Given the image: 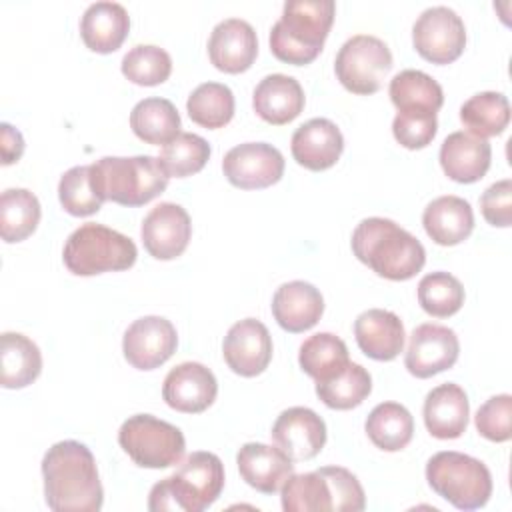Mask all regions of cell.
<instances>
[{
    "mask_svg": "<svg viewBox=\"0 0 512 512\" xmlns=\"http://www.w3.org/2000/svg\"><path fill=\"white\" fill-rule=\"evenodd\" d=\"M44 498L56 512H96L104 490L90 448L76 440H62L42 458Z\"/></svg>",
    "mask_w": 512,
    "mask_h": 512,
    "instance_id": "6da1fadb",
    "label": "cell"
},
{
    "mask_svg": "<svg viewBox=\"0 0 512 512\" xmlns=\"http://www.w3.org/2000/svg\"><path fill=\"white\" fill-rule=\"evenodd\" d=\"M350 244L362 264L394 282L414 278L426 262L422 242L390 218H364L354 228Z\"/></svg>",
    "mask_w": 512,
    "mask_h": 512,
    "instance_id": "7a4b0ae2",
    "label": "cell"
},
{
    "mask_svg": "<svg viewBox=\"0 0 512 512\" xmlns=\"http://www.w3.org/2000/svg\"><path fill=\"white\" fill-rule=\"evenodd\" d=\"M334 14L332 0H288L270 30L272 54L286 64H310L322 52Z\"/></svg>",
    "mask_w": 512,
    "mask_h": 512,
    "instance_id": "3957f363",
    "label": "cell"
},
{
    "mask_svg": "<svg viewBox=\"0 0 512 512\" xmlns=\"http://www.w3.org/2000/svg\"><path fill=\"white\" fill-rule=\"evenodd\" d=\"M224 488V464L212 452H192L180 468L156 482L148 496V510L202 512L212 506Z\"/></svg>",
    "mask_w": 512,
    "mask_h": 512,
    "instance_id": "277c9868",
    "label": "cell"
},
{
    "mask_svg": "<svg viewBox=\"0 0 512 512\" xmlns=\"http://www.w3.org/2000/svg\"><path fill=\"white\" fill-rule=\"evenodd\" d=\"M94 190L102 200L120 206H142L160 196L168 186V174L154 156H104L90 164Z\"/></svg>",
    "mask_w": 512,
    "mask_h": 512,
    "instance_id": "5b68a950",
    "label": "cell"
},
{
    "mask_svg": "<svg viewBox=\"0 0 512 512\" xmlns=\"http://www.w3.org/2000/svg\"><path fill=\"white\" fill-rule=\"evenodd\" d=\"M136 256L138 250L132 238L96 222L76 228L62 250L64 266L76 276L128 270L134 266Z\"/></svg>",
    "mask_w": 512,
    "mask_h": 512,
    "instance_id": "8992f818",
    "label": "cell"
},
{
    "mask_svg": "<svg viewBox=\"0 0 512 512\" xmlns=\"http://www.w3.org/2000/svg\"><path fill=\"white\" fill-rule=\"evenodd\" d=\"M428 486L458 510L482 508L492 496V474L484 462L462 452H436L426 464Z\"/></svg>",
    "mask_w": 512,
    "mask_h": 512,
    "instance_id": "52a82bcc",
    "label": "cell"
},
{
    "mask_svg": "<svg viewBox=\"0 0 512 512\" xmlns=\"http://www.w3.org/2000/svg\"><path fill=\"white\" fill-rule=\"evenodd\" d=\"M120 448L142 468H168L182 460L186 440L178 426L152 414H134L118 430Z\"/></svg>",
    "mask_w": 512,
    "mask_h": 512,
    "instance_id": "ba28073f",
    "label": "cell"
},
{
    "mask_svg": "<svg viewBox=\"0 0 512 512\" xmlns=\"http://www.w3.org/2000/svg\"><path fill=\"white\" fill-rule=\"evenodd\" d=\"M392 68V52L384 40L372 34L348 38L334 60V72L340 84L352 94H374Z\"/></svg>",
    "mask_w": 512,
    "mask_h": 512,
    "instance_id": "9c48e42d",
    "label": "cell"
},
{
    "mask_svg": "<svg viewBox=\"0 0 512 512\" xmlns=\"http://www.w3.org/2000/svg\"><path fill=\"white\" fill-rule=\"evenodd\" d=\"M416 52L432 64H450L460 58L466 46L462 18L448 6L426 8L412 26Z\"/></svg>",
    "mask_w": 512,
    "mask_h": 512,
    "instance_id": "30bf717a",
    "label": "cell"
},
{
    "mask_svg": "<svg viewBox=\"0 0 512 512\" xmlns=\"http://www.w3.org/2000/svg\"><path fill=\"white\" fill-rule=\"evenodd\" d=\"M222 170L232 186L242 190H260L282 178L284 156L268 142H244L226 152Z\"/></svg>",
    "mask_w": 512,
    "mask_h": 512,
    "instance_id": "8fae6325",
    "label": "cell"
},
{
    "mask_svg": "<svg viewBox=\"0 0 512 512\" xmlns=\"http://www.w3.org/2000/svg\"><path fill=\"white\" fill-rule=\"evenodd\" d=\"M178 346L174 324L164 316H142L134 320L122 338V352L136 370H154L162 366Z\"/></svg>",
    "mask_w": 512,
    "mask_h": 512,
    "instance_id": "7c38bea8",
    "label": "cell"
},
{
    "mask_svg": "<svg viewBox=\"0 0 512 512\" xmlns=\"http://www.w3.org/2000/svg\"><path fill=\"white\" fill-rule=\"evenodd\" d=\"M460 354V342L452 328L442 324H420L412 330L404 356L406 370L416 378H430L452 368Z\"/></svg>",
    "mask_w": 512,
    "mask_h": 512,
    "instance_id": "4fadbf2b",
    "label": "cell"
},
{
    "mask_svg": "<svg viewBox=\"0 0 512 512\" xmlns=\"http://www.w3.org/2000/svg\"><path fill=\"white\" fill-rule=\"evenodd\" d=\"M140 236L150 256L156 260H174L190 242L192 222L180 204L160 202L142 220Z\"/></svg>",
    "mask_w": 512,
    "mask_h": 512,
    "instance_id": "5bb4252c",
    "label": "cell"
},
{
    "mask_svg": "<svg viewBox=\"0 0 512 512\" xmlns=\"http://www.w3.org/2000/svg\"><path fill=\"white\" fill-rule=\"evenodd\" d=\"M222 354L234 374L252 378L262 374L272 360V338L256 318H244L230 326L224 336Z\"/></svg>",
    "mask_w": 512,
    "mask_h": 512,
    "instance_id": "9a60e30c",
    "label": "cell"
},
{
    "mask_svg": "<svg viewBox=\"0 0 512 512\" xmlns=\"http://www.w3.org/2000/svg\"><path fill=\"white\" fill-rule=\"evenodd\" d=\"M270 434L274 444L292 462H304L318 456L326 444L324 420L306 406H292L280 412Z\"/></svg>",
    "mask_w": 512,
    "mask_h": 512,
    "instance_id": "2e32d148",
    "label": "cell"
},
{
    "mask_svg": "<svg viewBox=\"0 0 512 512\" xmlns=\"http://www.w3.org/2000/svg\"><path fill=\"white\" fill-rule=\"evenodd\" d=\"M218 394V382L210 368L200 362H182L174 366L162 384L164 402L184 414H200Z\"/></svg>",
    "mask_w": 512,
    "mask_h": 512,
    "instance_id": "e0dca14e",
    "label": "cell"
},
{
    "mask_svg": "<svg viewBox=\"0 0 512 512\" xmlns=\"http://www.w3.org/2000/svg\"><path fill=\"white\" fill-rule=\"evenodd\" d=\"M258 54V38L250 22L226 18L218 22L208 40L210 62L226 74H240L252 66Z\"/></svg>",
    "mask_w": 512,
    "mask_h": 512,
    "instance_id": "ac0fdd59",
    "label": "cell"
},
{
    "mask_svg": "<svg viewBox=\"0 0 512 512\" xmlns=\"http://www.w3.org/2000/svg\"><path fill=\"white\" fill-rule=\"evenodd\" d=\"M290 150L300 166L312 172L328 170L344 150V136L332 120L312 118L294 130Z\"/></svg>",
    "mask_w": 512,
    "mask_h": 512,
    "instance_id": "d6986e66",
    "label": "cell"
},
{
    "mask_svg": "<svg viewBox=\"0 0 512 512\" xmlns=\"http://www.w3.org/2000/svg\"><path fill=\"white\" fill-rule=\"evenodd\" d=\"M242 480L262 494L282 490L284 482L294 474L292 460L278 448L262 442H248L236 454Z\"/></svg>",
    "mask_w": 512,
    "mask_h": 512,
    "instance_id": "ffe728a7",
    "label": "cell"
},
{
    "mask_svg": "<svg viewBox=\"0 0 512 512\" xmlns=\"http://www.w3.org/2000/svg\"><path fill=\"white\" fill-rule=\"evenodd\" d=\"M324 312V298L320 290L304 280L284 282L276 288L272 298V314L280 328L298 334L316 326Z\"/></svg>",
    "mask_w": 512,
    "mask_h": 512,
    "instance_id": "44dd1931",
    "label": "cell"
},
{
    "mask_svg": "<svg viewBox=\"0 0 512 512\" xmlns=\"http://www.w3.org/2000/svg\"><path fill=\"white\" fill-rule=\"evenodd\" d=\"M492 148L488 140L470 132H452L440 146V166L444 174L460 184H472L484 178L490 168Z\"/></svg>",
    "mask_w": 512,
    "mask_h": 512,
    "instance_id": "7402d4cb",
    "label": "cell"
},
{
    "mask_svg": "<svg viewBox=\"0 0 512 512\" xmlns=\"http://www.w3.org/2000/svg\"><path fill=\"white\" fill-rule=\"evenodd\" d=\"M424 424L426 430L440 440H454L466 432L470 404L466 392L454 384L446 382L432 388L424 398Z\"/></svg>",
    "mask_w": 512,
    "mask_h": 512,
    "instance_id": "603a6c76",
    "label": "cell"
},
{
    "mask_svg": "<svg viewBox=\"0 0 512 512\" xmlns=\"http://www.w3.org/2000/svg\"><path fill=\"white\" fill-rule=\"evenodd\" d=\"M354 336L358 348L372 360L390 362L404 348V324L402 320L384 308L364 310L354 320Z\"/></svg>",
    "mask_w": 512,
    "mask_h": 512,
    "instance_id": "cb8c5ba5",
    "label": "cell"
},
{
    "mask_svg": "<svg viewBox=\"0 0 512 512\" xmlns=\"http://www.w3.org/2000/svg\"><path fill=\"white\" fill-rule=\"evenodd\" d=\"M304 90L300 82L286 74L264 76L252 94L254 112L268 124L282 126L292 122L304 110Z\"/></svg>",
    "mask_w": 512,
    "mask_h": 512,
    "instance_id": "d4e9b609",
    "label": "cell"
},
{
    "mask_svg": "<svg viewBox=\"0 0 512 512\" xmlns=\"http://www.w3.org/2000/svg\"><path fill=\"white\" fill-rule=\"evenodd\" d=\"M130 30V16L118 2H94L80 20V36L92 52L110 54L122 46Z\"/></svg>",
    "mask_w": 512,
    "mask_h": 512,
    "instance_id": "484cf974",
    "label": "cell"
},
{
    "mask_svg": "<svg viewBox=\"0 0 512 512\" xmlns=\"http://www.w3.org/2000/svg\"><path fill=\"white\" fill-rule=\"evenodd\" d=\"M422 224L432 242L456 246L474 230V212L468 200L460 196H440L432 200L422 214Z\"/></svg>",
    "mask_w": 512,
    "mask_h": 512,
    "instance_id": "4316f807",
    "label": "cell"
},
{
    "mask_svg": "<svg viewBox=\"0 0 512 512\" xmlns=\"http://www.w3.org/2000/svg\"><path fill=\"white\" fill-rule=\"evenodd\" d=\"M0 368L4 388H24L42 372L40 348L20 332H4L0 336Z\"/></svg>",
    "mask_w": 512,
    "mask_h": 512,
    "instance_id": "83f0119b",
    "label": "cell"
},
{
    "mask_svg": "<svg viewBox=\"0 0 512 512\" xmlns=\"http://www.w3.org/2000/svg\"><path fill=\"white\" fill-rule=\"evenodd\" d=\"M390 100L398 112H438L444 104L442 86L422 70H402L390 80Z\"/></svg>",
    "mask_w": 512,
    "mask_h": 512,
    "instance_id": "f1b7e54d",
    "label": "cell"
},
{
    "mask_svg": "<svg viewBox=\"0 0 512 512\" xmlns=\"http://www.w3.org/2000/svg\"><path fill=\"white\" fill-rule=\"evenodd\" d=\"M364 428L376 448L384 452H398L410 444L414 420L406 406L398 402H380L368 414Z\"/></svg>",
    "mask_w": 512,
    "mask_h": 512,
    "instance_id": "f546056e",
    "label": "cell"
},
{
    "mask_svg": "<svg viewBox=\"0 0 512 512\" xmlns=\"http://www.w3.org/2000/svg\"><path fill=\"white\" fill-rule=\"evenodd\" d=\"M130 128L146 144L164 146L180 134V114L166 98H144L130 112Z\"/></svg>",
    "mask_w": 512,
    "mask_h": 512,
    "instance_id": "4dcf8cb0",
    "label": "cell"
},
{
    "mask_svg": "<svg viewBox=\"0 0 512 512\" xmlns=\"http://www.w3.org/2000/svg\"><path fill=\"white\" fill-rule=\"evenodd\" d=\"M298 362H300V368L310 378H314L316 382H324L334 378L338 372H342L350 362V358L342 338H338L332 332H318L308 336L300 344Z\"/></svg>",
    "mask_w": 512,
    "mask_h": 512,
    "instance_id": "1f68e13d",
    "label": "cell"
},
{
    "mask_svg": "<svg viewBox=\"0 0 512 512\" xmlns=\"http://www.w3.org/2000/svg\"><path fill=\"white\" fill-rule=\"evenodd\" d=\"M460 122L478 138L498 136L510 122L508 98L502 92H478L460 106Z\"/></svg>",
    "mask_w": 512,
    "mask_h": 512,
    "instance_id": "d6a6232c",
    "label": "cell"
},
{
    "mask_svg": "<svg viewBox=\"0 0 512 512\" xmlns=\"http://www.w3.org/2000/svg\"><path fill=\"white\" fill-rule=\"evenodd\" d=\"M42 216L38 198L26 188H8L0 196V234L2 240L22 242L38 226Z\"/></svg>",
    "mask_w": 512,
    "mask_h": 512,
    "instance_id": "836d02e7",
    "label": "cell"
},
{
    "mask_svg": "<svg viewBox=\"0 0 512 512\" xmlns=\"http://www.w3.org/2000/svg\"><path fill=\"white\" fill-rule=\"evenodd\" d=\"M282 508L286 512H328L334 510V494L328 478L314 472L292 474L282 486Z\"/></svg>",
    "mask_w": 512,
    "mask_h": 512,
    "instance_id": "e575fe53",
    "label": "cell"
},
{
    "mask_svg": "<svg viewBox=\"0 0 512 512\" xmlns=\"http://www.w3.org/2000/svg\"><path fill=\"white\" fill-rule=\"evenodd\" d=\"M372 392V376L370 372L356 364L348 362L342 372L334 378L316 382L318 398L332 410H350L360 406L368 394Z\"/></svg>",
    "mask_w": 512,
    "mask_h": 512,
    "instance_id": "d590c367",
    "label": "cell"
},
{
    "mask_svg": "<svg viewBox=\"0 0 512 512\" xmlns=\"http://www.w3.org/2000/svg\"><path fill=\"white\" fill-rule=\"evenodd\" d=\"M192 122L216 130L226 126L234 116V94L226 84L204 82L192 90L186 100Z\"/></svg>",
    "mask_w": 512,
    "mask_h": 512,
    "instance_id": "8d00e7d4",
    "label": "cell"
},
{
    "mask_svg": "<svg viewBox=\"0 0 512 512\" xmlns=\"http://www.w3.org/2000/svg\"><path fill=\"white\" fill-rule=\"evenodd\" d=\"M210 158V144L192 132H180L162 146L158 162L168 178H186L200 172Z\"/></svg>",
    "mask_w": 512,
    "mask_h": 512,
    "instance_id": "74e56055",
    "label": "cell"
},
{
    "mask_svg": "<svg viewBox=\"0 0 512 512\" xmlns=\"http://www.w3.org/2000/svg\"><path fill=\"white\" fill-rule=\"evenodd\" d=\"M418 304L434 318H448L462 308L464 286L448 272L426 274L418 282Z\"/></svg>",
    "mask_w": 512,
    "mask_h": 512,
    "instance_id": "f35d334b",
    "label": "cell"
},
{
    "mask_svg": "<svg viewBox=\"0 0 512 512\" xmlns=\"http://www.w3.org/2000/svg\"><path fill=\"white\" fill-rule=\"evenodd\" d=\"M122 74L138 86H158L172 72L170 54L154 44H136L122 58Z\"/></svg>",
    "mask_w": 512,
    "mask_h": 512,
    "instance_id": "ab89813d",
    "label": "cell"
},
{
    "mask_svg": "<svg viewBox=\"0 0 512 512\" xmlns=\"http://www.w3.org/2000/svg\"><path fill=\"white\" fill-rule=\"evenodd\" d=\"M58 198L62 208L72 216H90L102 208V198L94 190L90 164L88 166H72L60 176L58 182Z\"/></svg>",
    "mask_w": 512,
    "mask_h": 512,
    "instance_id": "60d3db41",
    "label": "cell"
},
{
    "mask_svg": "<svg viewBox=\"0 0 512 512\" xmlns=\"http://www.w3.org/2000/svg\"><path fill=\"white\" fill-rule=\"evenodd\" d=\"M512 396L498 394L488 398L476 412L474 424L480 436L490 442H508L512 438Z\"/></svg>",
    "mask_w": 512,
    "mask_h": 512,
    "instance_id": "b9f144b4",
    "label": "cell"
},
{
    "mask_svg": "<svg viewBox=\"0 0 512 512\" xmlns=\"http://www.w3.org/2000/svg\"><path fill=\"white\" fill-rule=\"evenodd\" d=\"M438 130L434 112H398L392 120V134L396 142L408 150L426 148Z\"/></svg>",
    "mask_w": 512,
    "mask_h": 512,
    "instance_id": "7bdbcfd3",
    "label": "cell"
},
{
    "mask_svg": "<svg viewBox=\"0 0 512 512\" xmlns=\"http://www.w3.org/2000/svg\"><path fill=\"white\" fill-rule=\"evenodd\" d=\"M328 478L334 494L336 512H360L366 506L364 488L358 478L342 466H322L320 468Z\"/></svg>",
    "mask_w": 512,
    "mask_h": 512,
    "instance_id": "ee69618b",
    "label": "cell"
},
{
    "mask_svg": "<svg viewBox=\"0 0 512 512\" xmlns=\"http://www.w3.org/2000/svg\"><path fill=\"white\" fill-rule=\"evenodd\" d=\"M480 210L488 224L508 228L512 224V180L494 182L480 196Z\"/></svg>",
    "mask_w": 512,
    "mask_h": 512,
    "instance_id": "f6af8a7d",
    "label": "cell"
},
{
    "mask_svg": "<svg viewBox=\"0 0 512 512\" xmlns=\"http://www.w3.org/2000/svg\"><path fill=\"white\" fill-rule=\"evenodd\" d=\"M0 150H2V164L8 166L12 162H18L24 152V138L20 130L10 126L8 122L0 124Z\"/></svg>",
    "mask_w": 512,
    "mask_h": 512,
    "instance_id": "bcb514c9",
    "label": "cell"
}]
</instances>
